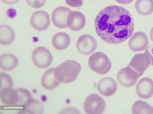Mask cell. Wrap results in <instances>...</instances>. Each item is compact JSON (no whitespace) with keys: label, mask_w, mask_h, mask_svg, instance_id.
<instances>
[{"label":"cell","mask_w":153,"mask_h":114,"mask_svg":"<svg viewBox=\"0 0 153 114\" xmlns=\"http://www.w3.org/2000/svg\"><path fill=\"white\" fill-rule=\"evenodd\" d=\"M94 25L98 36L105 42L117 44L126 40L134 28L132 17L124 7L107 6L101 10L95 18Z\"/></svg>","instance_id":"6da1fadb"},{"label":"cell","mask_w":153,"mask_h":114,"mask_svg":"<svg viewBox=\"0 0 153 114\" xmlns=\"http://www.w3.org/2000/svg\"><path fill=\"white\" fill-rule=\"evenodd\" d=\"M81 69V65L78 62L67 60L55 68L54 75L60 82L69 83L76 79Z\"/></svg>","instance_id":"7a4b0ae2"},{"label":"cell","mask_w":153,"mask_h":114,"mask_svg":"<svg viewBox=\"0 0 153 114\" xmlns=\"http://www.w3.org/2000/svg\"><path fill=\"white\" fill-rule=\"evenodd\" d=\"M88 64L92 70L100 75L108 73L111 66L110 59L102 52H97L91 55L89 58Z\"/></svg>","instance_id":"3957f363"},{"label":"cell","mask_w":153,"mask_h":114,"mask_svg":"<svg viewBox=\"0 0 153 114\" xmlns=\"http://www.w3.org/2000/svg\"><path fill=\"white\" fill-rule=\"evenodd\" d=\"M104 99L96 94H91L85 99L83 104V108L87 114H101L105 108Z\"/></svg>","instance_id":"277c9868"},{"label":"cell","mask_w":153,"mask_h":114,"mask_svg":"<svg viewBox=\"0 0 153 114\" xmlns=\"http://www.w3.org/2000/svg\"><path fill=\"white\" fill-rule=\"evenodd\" d=\"M53 57L51 53L46 48L39 47L35 48L32 53L33 63L37 67L45 68L51 64Z\"/></svg>","instance_id":"5b68a950"},{"label":"cell","mask_w":153,"mask_h":114,"mask_svg":"<svg viewBox=\"0 0 153 114\" xmlns=\"http://www.w3.org/2000/svg\"><path fill=\"white\" fill-rule=\"evenodd\" d=\"M97 46L95 38L92 35L85 34L80 36L76 43V47L78 51L81 54L89 55L93 53Z\"/></svg>","instance_id":"8992f818"},{"label":"cell","mask_w":153,"mask_h":114,"mask_svg":"<svg viewBox=\"0 0 153 114\" xmlns=\"http://www.w3.org/2000/svg\"><path fill=\"white\" fill-rule=\"evenodd\" d=\"M139 77L138 73L128 66L121 69L118 72L117 79L122 86L129 87L133 86Z\"/></svg>","instance_id":"52a82bcc"},{"label":"cell","mask_w":153,"mask_h":114,"mask_svg":"<svg viewBox=\"0 0 153 114\" xmlns=\"http://www.w3.org/2000/svg\"><path fill=\"white\" fill-rule=\"evenodd\" d=\"M151 64L149 56L145 53L135 54L128 65L136 71L139 77L142 76Z\"/></svg>","instance_id":"ba28073f"},{"label":"cell","mask_w":153,"mask_h":114,"mask_svg":"<svg viewBox=\"0 0 153 114\" xmlns=\"http://www.w3.org/2000/svg\"><path fill=\"white\" fill-rule=\"evenodd\" d=\"M30 23L35 29L39 31H45L47 29L50 25L49 15L44 11H36L31 15Z\"/></svg>","instance_id":"9c48e42d"},{"label":"cell","mask_w":153,"mask_h":114,"mask_svg":"<svg viewBox=\"0 0 153 114\" xmlns=\"http://www.w3.org/2000/svg\"><path fill=\"white\" fill-rule=\"evenodd\" d=\"M149 39L144 32L138 31L135 32L128 41L130 49L134 52L144 50L148 46Z\"/></svg>","instance_id":"30bf717a"},{"label":"cell","mask_w":153,"mask_h":114,"mask_svg":"<svg viewBox=\"0 0 153 114\" xmlns=\"http://www.w3.org/2000/svg\"><path fill=\"white\" fill-rule=\"evenodd\" d=\"M71 11L70 9L65 6H60L56 8L51 15V20L53 24L59 28H67V16Z\"/></svg>","instance_id":"8fae6325"},{"label":"cell","mask_w":153,"mask_h":114,"mask_svg":"<svg viewBox=\"0 0 153 114\" xmlns=\"http://www.w3.org/2000/svg\"><path fill=\"white\" fill-rule=\"evenodd\" d=\"M86 22L84 15L81 12L76 11H71L67 19L68 27L74 31H78L82 29L85 26Z\"/></svg>","instance_id":"7c38bea8"},{"label":"cell","mask_w":153,"mask_h":114,"mask_svg":"<svg viewBox=\"0 0 153 114\" xmlns=\"http://www.w3.org/2000/svg\"><path fill=\"white\" fill-rule=\"evenodd\" d=\"M136 92L140 98L146 99L150 98L153 95V81L148 77L141 79L136 85Z\"/></svg>","instance_id":"4fadbf2b"},{"label":"cell","mask_w":153,"mask_h":114,"mask_svg":"<svg viewBox=\"0 0 153 114\" xmlns=\"http://www.w3.org/2000/svg\"><path fill=\"white\" fill-rule=\"evenodd\" d=\"M99 92L103 96H109L116 92L117 84L115 80L110 77H105L101 79L97 86Z\"/></svg>","instance_id":"5bb4252c"},{"label":"cell","mask_w":153,"mask_h":114,"mask_svg":"<svg viewBox=\"0 0 153 114\" xmlns=\"http://www.w3.org/2000/svg\"><path fill=\"white\" fill-rule=\"evenodd\" d=\"M31 98V94L26 89L19 88L13 89L12 95V105L23 107Z\"/></svg>","instance_id":"9a60e30c"},{"label":"cell","mask_w":153,"mask_h":114,"mask_svg":"<svg viewBox=\"0 0 153 114\" xmlns=\"http://www.w3.org/2000/svg\"><path fill=\"white\" fill-rule=\"evenodd\" d=\"M55 68H51L45 71L41 79L42 86L45 89L51 90L55 88L60 83L54 75Z\"/></svg>","instance_id":"2e32d148"},{"label":"cell","mask_w":153,"mask_h":114,"mask_svg":"<svg viewBox=\"0 0 153 114\" xmlns=\"http://www.w3.org/2000/svg\"><path fill=\"white\" fill-rule=\"evenodd\" d=\"M70 36L64 32H59L53 37L52 42L53 47L56 49L62 50L66 48L71 43Z\"/></svg>","instance_id":"e0dca14e"},{"label":"cell","mask_w":153,"mask_h":114,"mask_svg":"<svg viewBox=\"0 0 153 114\" xmlns=\"http://www.w3.org/2000/svg\"><path fill=\"white\" fill-rule=\"evenodd\" d=\"M18 60L14 55L4 53L0 57V67L1 69L9 71L14 69L18 65Z\"/></svg>","instance_id":"ac0fdd59"},{"label":"cell","mask_w":153,"mask_h":114,"mask_svg":"<svg viewBox=\"0 0 153 114\" xmlns=\"http://www.w3.org/2000/svg\"><path fill=\"white\" fill-rule=\"evenodd\" d=\"M21 113L41 114L44 111V107L39 101L31 98L23 106Z\"/></svg>","instance_id":"d6986e66"},{"label":"cell","mask_w":153,"mask_h":114,"mask_svg":"<svg viewBox=\"0 0 153 114\" xmlns=\"http://www.w3.org/2000/svg\"><path fill=\"white\" fill-rule=\"evenodd\" d=\"M15 33L12 28L9 25L5 24L0 26V43L3 45L10 44L13 41Z\"/></svg>","instance_id":"ffe728a7"},{"label":"cell","mask_w":153,"mask_h":114,"mask_svg":"<svg viewBox=\"0 0 153 114\" xmlns=\"http://www.w3.org/2000/svg\"><path fill=\"white\" fill-rule=\"evenodd\" d=\"M135 7L137 12L143 15H148L153 12V0H137Z\"/></svg>","instance_id":"44dd1931"},{"label":"cell","mask_w":153,"mask_h":114,"mask_svg":"<svg viewBox=\"0 0 153 114\" xmlns=\"http://www.w3.org/2000/svg\"><path fill=\"white\" fill-rule=\"evenodd\" d=\"M132 112L133 114H153V107L144 101L139 100L133 104Z\"/></svg>","instance_id":"7402d4cb"},{"label":"cell","mask_w":153,"mask_h":114,"mask_svg":"<svg viewBox=\"0 0 153 114\" xmlns=\"http://www.w3.org/2000/svg\"><path fill=\"white\" fill-rule=\"evenodd\" d=\"M0 89L7 87H13V80L8 75L4 73H1Z\"/></svg>","instance_id":"603a6c76"},{"label":"cell","mask_w":153,"mask_h":114,"mask_svg":"<svg viewBox=\"0 0 153 114\" xmlns=\"http://www.w3.org/2000/svg\"><path fill=\"white\" fill-rule=\"evenodd\" d=\"M28 5L35 8H39L42 7L46 0H26Z\"/></svg>","instance_id":"cb8c5ba5"},{"label":"cell","mask_w":153,"mask_h":114,"mask_svg":"<svg viewBox=\"0 0 153 114\" xmlns=\"http://www.w3.org/2000/svg\"><path fill=\"white\" fill-rule=\"evenodd\" d=\"M65 2L68 6L74 7H81L83 4V0H65Z\"/></svg>","instance_id":"d4e9b609"},{"label":"cell","mask_w":153,"mask_h":114,"mask_svg":"<svg viewBox=\"0 0 153 114\" xmlns=\"http://www.w3.org/2000/svg\"><path fill=\"white\" fill-rule=\"evenodd\" d=\"M144 53L149 56L151 61V64L153 66V45L148 46L145 50Z\"/></svg>","instance_id":"484cf974"},{"label":"cell","mask_w":153,"mask_h":114,"mask_svg":"<svg viewBox=\"0 0 153 114\" xmlns=\"http://www.w3.org/2000/svg\"><path fill=\"white\" fill-rule=\"evenodd\" d=\"M20 0H1L3 3L8 4H15L18 2Z\"/></svg>","instance_id":"4316f807"},{"label":"cell","mask_w":153,"mask_h":114,"mask_svg":"<svg viewBox=\"0 0 153 114\" xmlns=\"http://www.w3.org/2000/svg\"><path fill=\"white\" fill-rule=\"evenodd\" d=\"M134 0H115V1L119 3L127 4L132 2Z\"/></svg>","instance_id":"83f0119b"},{"label":"cell","mask_w":153,"mask_h":114,"mask_svg":"<svg viewBox=\"0 0 153 114\" xmlns=\"http://www.w3.org/2000/svg\"><path fill=\"white\" fill-rule=\"evenodd\" d=\"M150 36L151 40L153 42V27H152L151 30Z\"/></svg>","instance_id":"f1b7e54d"},{"label":"cell","mask_w":153,"mask_h":114,"mask_svg":"<svg viewBox=\"0 0 153 114\" xmlns=\"http://www.w3.org/2000/svg\"></svg>","instance_id":"f546056e"}]
</instances>
